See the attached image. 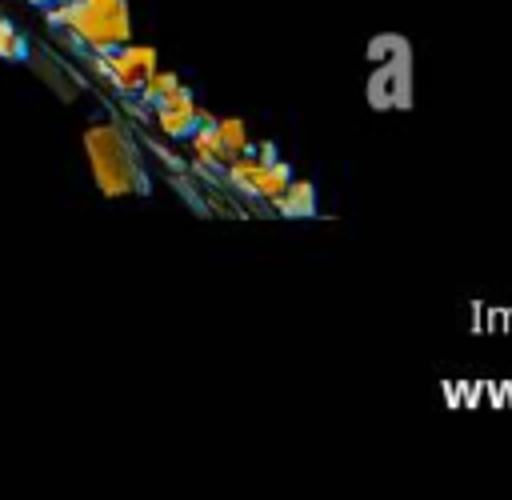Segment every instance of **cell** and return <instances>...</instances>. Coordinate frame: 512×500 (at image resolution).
<instances>
[{
  "instance_id": "1",
  "label": "cell",
  "mask_w": 512,
  "mask_h": 500,
  "mask_svg": "<svg viewBox=\"0 0 512 500\" xmlns=\"http://www.w3.org/2000/svg\"><path fill=\"white\" fill-rule=\"evenodd\" d=\"M84 148H88V164H92L104 196H128L140 188L136 152L116 124H92L84 132Z\"/></svg>"
},
{
  "instance_id": "2",
  "label": "cell",
  "mask_w": 512,
  "mask_h": 500,
  "mask_svg": "<svg viewBox=\"0 0 512 500\" xmlns=\"http://www.w3.org/2000/svg\"><path fill=\"white\" fill-rule=\"evenodd\" d=\"M56 20L68 24L96 52H108L128 40V4L124 0H72L56 12Z\"/></svg>"
},
{
  "instance_id": "3",
  "label": "cell",
  "mask_w": 512,
  "mask_h": 500,
  "mask_svg": "<svg viewBox=\"0 0 512 500\" xmlns=\"http://www.w3.org/2000/svg\"><path fill=\"white\" fill-rule=\"evenodd\" d=\"M100 68L108 72V80H112L120 92H140L144 80H148L152 68H156V52H152V48H120V52L100 56Z\"/></svg>"
},
{
  "instance_id": "4",
  "label": "cell",
  "mask_w": 512,
  "mask_h": 500,
  "mask_svg": "<svg viewBox=\"0 0 512 500\" xmlns=\"http://www.w3.org/2000/svg\"><path fill=\"white\" fill-rule=\"evenodd\" d=\"M156 120H160V132L164 136H188L196 124H204V120H212L204 108H196V100L188 96V88L180 84L176 92H168L160 104H156Z\"/></svg>"
},
{
  "instance_id": "5",
  "label": "cell",
  "mask_w": 512,
  "mask_h": 500,
  "mask_svg": "<svg viewBox=\"0 0 512 500\" xmlns=\"http://www.w3.org/2000/svg\"><path fill=\"white\" fill-rule=\"evenodd\" d=\"M272 204H276L284 216H312V212H316V192H312L308 180H288V188L276 192Z\"/></svg>"
},
{
  "instance_id": "6",
  "label": "cell",
  "mask_w": 512,
  "mask_h": 500,
  "mask_svg": "<svg viewBox=\"0 0 512 500\" xmlns=\"http://www.w3.org/2000/svg\"><path fill=\"white\" fill-rule=\"evenodd\" d=\"M212 128H216V144H220V160H224V164L252 148V144H248V132H244V120L224 116V120H212Z\"/></svg>"
},
{
  "instance_id": "7",
  "label": "cell",
  "mask_w": 512,
  "mask_h": 500,
  "mask_svg": "<svg viewBox=\"0 0 512 500\" xmlns=\"http://www.w3.org/2000/svg\"><path fill=\"white\" fill-rule=\"evenodd\" d=\"M216 120V116H212ZM212 120H204V124H196L188 136H192V160L200 164V168H216V164H224L220 160V144H216V128H212Z\"/></svg>"
},
{
  "instance_id": "8",
  "label": "cell",
  "mask_w": 512,
  "mask_h": 500,
  "mask_svg": "<svg viewBox=\"0 0 512 500\" xmlns=\"http://www.w3.org/2000/svg\"><path fill=\"white\" fill-rule=\"evenodd\" d=\"M224 168H228V180H232V188H240V192L256 196V176H260V160L252 156V148H248V152H240L236 160H228Z\"/></svg>"
},
{
  "instance_id": "9",
  "label": "cell",
  "mask_w": 512,
  "mask_h": 500,
  "mask_svg": "<svg viewBox=\"0 0 512 500\" xmlns=\"http://www.w3.org/2000/svg\"><path fill=\"white\" fill-rule=\"evenodd\" d=\"M288 180H292V168H288L284 160H268V164H260V176H256V196L272 200L276 192H284V188H288Z\"/></svg>"
},
{
  "instance_id": "10",
  "label": "cell",
  "mask_w": 512,
  "mask_h": 500,
  "mask_svg": "<svg viewBox=\"0 0 512 500\" xmlns=\"http://www.w3.org/2000/svg\"><path fill=\"white\" fill-rule=\"evenodd\" d=\"M176 88H180L176 72H156V68H152V76L144 80V88H140V92H144V100H148V104H160V100H164L168 92H176Z\"/></svg>"
},
{
  "instance_id": "11",
  "label": "cell",
  "mask_w": 512,
  "mask_h": 500,
  "mask_svg": "<svg viewBox=\"0 0 512 500\" xmlns=\"http://www.w3.org/2000/svg\"><path fill=\"white\" fill-rule=\"evenodd\" d=\"M16 52V36H12V28L0 20V56H12Z\"/></svg>"
},
{
  "instance_id": "12",
  "label": "cell",
  "mask_w": 512,
  "mask_h": 500,
  "mask_svg": "<svg viewBox=\"0 0 512 500\" xmlns=\"http://www.w3.org/2000/svg\"><path fill=\"white\" fill-rule=\"evenodd\" d=\"M252 156H256L260 164H268V160H276V144H268V140H264V144H256V152H252Z\"/></svg>"
}]
</instances>
